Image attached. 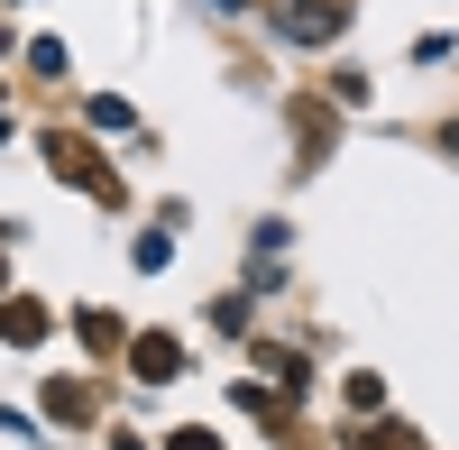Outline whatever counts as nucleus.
<instances>
[{
    "label": "nucleus",
    "instance_id": "39448f33",
    "mask_svg": "<svg viewBox=\"0 0 459 450\" xmlns=\"http://www.w3.org/2000/svg\"><path fill=\"white\" fill-rule=\"evenodd\" d=\"M47 414H56V423H92V414H101V395H92L83 377H47Z\"/></svg>",
    "mask_w": 459,
    "mask_h": 450
},
{
    "label": "nucleus",
    "instance_id": "7ed1b4c3",
    "mask_svg": "<svg viewBox=\"0 0 459 450\" xmlns=\"http://www.w3.org/2000/svg\"><path fill=\"white\" fill-rule=\"evenodd\" d=\"M331 138H340V120H331V110H322V101H294V147H303L294 166H303V175L331 157Z\"/></svg>",
    "mask_w": 459,
    "mask_h": 450
},
{
    "label": "nucleus",
    "instance_id": "9b49d317",
    "mask_svg": "<svg viewBox=\"0 0 459 450\" xmlns=\"http://www.w3.org/2000/svg\"><path fill=\"white\" fill-rule=\"evenodd\" d=\"M120 450H147V441H129V432H120Z\"/></svg>",
    "mask_w": 459,
    "mask_h": 450
},
{
    "label": "nucleus",
    "instance_id": "20e7f679",
    "mask_svg": "<svg viewBox=\"0 0 459 450\" xmlns=\"http://www.w3.org/2000/svg\"><path fill=\"white\" fill-rule=\"evenodd\" d=\"M350 28V0H294L285 10V37H340Z\"/></svg>",
    "mask_w": 459,
    "mask_h": 450
},
{
    "label": "nucleus",
    "instance_id": "1a4fd4ad",
    "mask_svg": "<svg viewBox=\"0 0 459 450\" xmlns=\"http://www.w3.org/2000/svg\"><path fill=\"white\" fill-rule=\"evenodd\" d=\"M257 368H266V377H285V386H303V359H294V350H257Z\"/></svg>",
    "mask_w": 459,
    "mask_h": 450
},
{
    "label": "nucleus",
    "instance_id": "423d86ee",
    "mask_svg": "<svg viewBox=\"0 0 459 450\" xmlns=\"http://www.w3.org/2000/svg\"><path fill=\"white\" fill-rule=\"evenodd\" d=\"M47 304H37V294H10V304H0V341H47Z\"/></svg>",
    "mask_w": 459,
    "mask_h": 450
},
{
    "label": "nucleus",
    "instance_id": "6e6552de",
    "mask_svg": "<svg viewBox=\"0 0 459 450\" xmlns=\"http://www.w3.org/2000/svg\"><path fill=\"white\" fill-rule=\"evenodd\" d=\"M340 450H413L404 423H359V432H340Z\"/></svg>",
    "mask_w": 459,
    "mask_h": 450
},
{
    "label": "nucleus",
    "instance_id": "9d476101",
    "mask_svg": "<svg viewBox=\"0 0 459 450\" xmlns=\"http://www.w3.org/2000/svg\"><path fill=\"white\" fill-rule=\"evenodd\" d=\"M166 450H221V441H212V432H175Z\"/></svg>",
    "mask_w": 459,
    "mask_h": 450
},
{
    "label": "nucleus",
    "instance_id": "0eeeda50",
    "mask_svg": "<svg viewBox=\"0 0 459 450\" xmlns=\"http://www.w3.org/2000/svg\"><path fill=\"white\" fill-rule=\"evenodd\" d=\"M74 331H83V350H120V313H101V304H83V313H74Z\"/></svg>",
    "mask_w": 459,
    "mask_h": 450
},
{
    "label": "nucleus",
    "instance_id": "f03ea898",
    "mask_svg": "<svg viewBox=\"0 0 459 450\" xmlns=\"http://www.w3.org/2000/svg\"><path fill=\"white\" fill-rule=\"evenodd\" d=\"M129 377L138 386H175L184 377V341H175V331H138V341H129Z\"/></svg>",
    "mask_w": 459,
    "mask_h": 450
},
{
    "label": "nucleus",
    "instance_id": "f257e3e1",
    "mask_svg": "<svg viewBox=\"0 0 459 450\" xmlns=\"http://www.w3.org/2000/svg\"><path fill=\"white\" fill-rule=\"evenodd\" d=\"M37 157H47V166L74 184V194H92V203H120V175L101 166V147H92L83 129H47V138H37Z\"/></svg>",
    "mask_w": 459,
    "mask_h": 450
}]
</instances>
